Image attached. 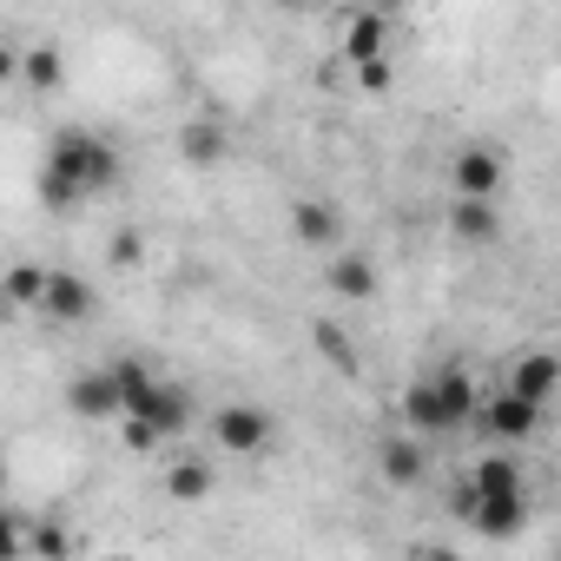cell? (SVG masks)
I'll return each mask as SVG.
<instances>
[{
    "label": "cell",
    "mask_w": 561,
    "mask_h": 561,
    "mask_svg": "<svg viewBox=\"0 0 561 561\" xmlns=\"http://www.w3.org/2000/svg\"><path fill=\"white\" fill-rule=\"evenodd\" d=\"M41 311H47L54 324H87V318H93V291H87V277H73V271H47Z\"/></svg>",
    "instance_id": "52a82bcc"
},
{
    "label": "cell",
    "mask_w": 561,
    "mask_h": 561,
    "mask_svg": "<svg viewBox=\"0 0 561 561\" xmlns=\"http://www.w3.org/2000/svg\"><path fill=\"white\" fill-rule=\"evenodd\" d=\"M554 377H561V364H554V351H528V357H522V364L508 370V390L548 410V397H554Z\"/></svg>",
    "instance_id": "4fadbf2b"
},
{
    "label": "cell",
    "mask_w": 561,
    "mask_h": 561,
    "mask_svg": "<svg viewBox=\"0 0 561 561\" xmlns=\"http://www.w3.org/2000/svg\"><path fill=\"white\" fill-rule=\"evenodd\" d=\"M179 152H185V165H218L231 152V139H225L218 119H185L179 126Z\"/></svg>",
    "instance_id": "2e32d148"
},
{
    "label": "cell",
    "mask_w": 561,
    "mask_h": 561,
    "mask_svg": "<svg viewBox=\"0 0 561 561\" xmlns=\"http://www.w3.org/2000/svg\"><path fill=\"white\" fill-rule=\"evenodd\" d=\"M383 482H397V489H410V482H423V469H430V456H423V443H410V436H390L383 449Z\"/></svg>",
    "instance_id": "ac0fdd59"
},
{
    "label": "cell",
    "mask_w": 561,
    "mask_h": 561,
    "mask_svg": "<svg viewBox=\"0 0 561 561\" xmlns=\"http://www.w3.org/2000/svg\"><path fill=\"white\" fill-rule=\"evenodd\" d=\"M449 238L456 244H489L495 238V205L489 198H449Z\"/></svg>",
    "instance_id": "e0dca14e"
},
{
    "label": "cell",
    "mask_w": 561,
    "mask_h": 561,
    "mask_svg": "<svg viewBox=\"0 0 561 561\" xmlns=\"http://www.w3.org/2000/svg\"><path fill=\"white\" fill-rule=\"evenodd\" d=\"M351 73H357V93H370V100L390 93V60H383V54H377V60H357Z\"/></svg>",
    "instance_id": "603a6c76"
},
{
    "label": "cell",
    "mask_w": 561,
    "mask_h": 561,
    "mask_svg": "<svg viewBox=\"0 0 561 561\" xmlns=\"http://www.w3.org/2000/svg\"><path fill=\"white\" fill-rule=\"evenodd\" d=\"M291 238L311 244V251H337V244H344V218H337V205H324V198H298V205H291Z\"/></svg>",
    "instance_id": "ba28073f"
},
{
    "label": "cell",
    "mask_w": 561,
    "mask_h": 561,
    "mask_svg": "<svg viewBox=\"0 0 561 561\" xmlns=\"http://www.w3.org/2000/svg\"><path fill=\"white\" fill-rule=\"evenodd\" d=\"M324 285L337 291V298H351V305H364V298H377V264L364 257V251H331V271H324Z\"/></svg>",
    "instance_id": "9c48e42d"
},
{
    "label": "cell",
    "mask_w": 561,
    "mask_h": 561,
    "mask_svg": "<svg viewBox=\"0 0 561 561\" xmlns=\"http://www.w3.org/2000/svg\"><path fill=\"white\" fill-rule=\"evenodd\" d=\"M119 436H126V449H139V456H146V449H159V430H152V423H139V416H119Z\"/></svg>",
    "instance_id": "d4e9b609"
},
{
    "label": "cell",
    "mask_w": 561,
    "mask_h": 561,
    "mask_svg": "<svg viewBox=\"0 0 561 561\" xmlns=\"http://www.w3.org/2000/svg\"><path fill=\"white\" fill-rule=\"evenodd\" d=\"M476 535H489V541H508L522 522H528V495H489V502H469V515H462Z\"/></svg>",
    "instance_id": "8fae6325"
},
{
    "label": "cell",
    "mask_w": 561,
    "mask_h": 561,
    "mask_svg": "<svg viewBox=\"0 0 561 561\" xmlns=\"http://www.w3.org/2000/svg\"><path fill=\"white\" fill-rule=\"evenodd\" d=\"M119 416H139V423H152L159 430V443H172V436H185L192 430V416H198V403H192V390H179V383H146V390H133L126 397V410Z\"/></svg>",
    "instance_id": "3957f363"
},
{
    "label": "cell",
    "mask_w": 561,
    "mask_h": 561,
    "mask_svg": "<svg viewBox=\"0 0 561 561\" xmlns=\"http://www.w3.org/2000/svg\"><path fill=\"white\" fill-rule=\"evenodd\" d=\"M14 73H21V54H14V47H0V87H8Z\"/></svg>",
    "instance_id": "4316f807"
},
{
    "label": "cell",
    "mask_w": 561,
    "mask_h": 561,
    "mask_svg": "<svg viewBox=\"0 0 561 561\" xmlns=\"http://www.w3.org/2000/svg\"><path fill=\"white\" fill-rule=\"evenodd\" d=\"M476 423H482L495 443L515 449V443H528V436L541 430V403H528V397H515V390L502 383L495 397H476Z\"/></svg>",
    "instance_id": "277c9868"
},
{
    "label": "cell",
    "mask_w": 561,
    "mask_h": 561,
    "mask_svg": "<svg viewBox=\"0 0 561 561\" xmlns=\"http://www.w3.org/2000/svg\"><path fill=\"white\" fill-rule=\"evenodd\" d=\"M165 495H172V502H205V495H211V462H205V456H179V462L165 469Z\"/></svg>",
    "instance_id": "d6986e66"
},
{
    "label": "cell",
    "mask_w": 561,
    "mask_h": 561,
    "mask_svg": "<svg viewBox=\"0 0 561 561\" xmlns=\"http://www.w3.org/2000/svg\"><path fill=\"white\" fill-rule=\"evenodd\" d=\"M67 403H73V416H87V423L119 416V383H113V370H87V377H73V383H67Z\"/></svg>",
    "instance_id": "30bf717a"
},
{
    "label": "cell",
    "mask_w": 561,
    "mask_h": 561,
    "mask_svg": "<svg viewBox=\"0 0 561 561\" xmlns=\"http://www.w3.org/2000/svg\"><path fill=\"white\" fill-rule=\"evenodd\" d=\"M462 482H469V502H489V495H528V482H522V462H515V456H482Z\"/></svg>",
    "instance_id": "7c38bea8"
},
{
    "label": "cell",
    "mask_w": 561,
    "mask_h": 561,
    "mask_svg": "<svg viewBox=\"0 0 561 561\" xmlns=\"http://www.w3.org/2000/svg\"><path fill=\"white\" fill-rule=\"evenodd\" d=\"M0 489H8V456H0Z\"/></svg>",
    "instance_id": "f546056e"
},
{
    "label": "cell",
    "mask_w": 561,
    "mask_h": 561,
    "mask_svg": "<svg viewBox=\"0 0 561 561\" xmlns=\"http://www.w3.org/2000/svg\"><path fill=\"white\" fill-rule=\"evenodd\" d=\"M476 397H482L476 377L456 370V364H443L436 377H423V383L403 390V423L423 430V436H449V430H462L476 416Z\"/></svg>",
    "instance_id": "7a4b0ae2"
},
{
    "label": "cell",
    "mask_w": 561,
    "mask_h": 561,
    "mask_svg": "<svg viewBox=\"0 0 561 561\" xmlns=\"http://www.w3.org/2000/svg\"><path fill=\"white\" fill-rule=\"evenodd\" d=\"M211 443H218L225 456H257V449L271 443V416H264L257 403H225V410L211 416Z\"/></svg>",
    "instance_id": "5b68a950"
},
{
    "label": "cell",
    "mask_w": 561,
    "mask_h": 561,
    "mask_svg": "<svg viewBox=\"0 0 561 561\" xmlns=\"http://www.w3.org/2000/svg\"><path fill=\"white\" fill-rule=\"evenodd\" d=\"M14 80H27L34 93H54V87L67 80V60H60L54 47H27V54H21V73H14Z\"/></svg>",
    "instance_id": "ffe728a7"
},
{
    "label": "cell",
    "mask_w": 561,
    "mask_h": 561,
    "mask_svg": "<svg viewBox=\"0 0 561 561\" xmlns=\"http://www.w3.org/2000/svg\"><path fill=\"white\" fill-rule=\"evenodd\" d=\"M271 8H305V0H271Z\"/></svg>",
    "instance_id": "f1b7e54d"
},
{
    "label": "cell",
    "mask_w": 561,
    "mask_h": 561,
    "mask_svg": "<svg viewBox=\"0 0 561 561\" xmlns=\"http://www.w3.org/2000/svg\"><path fill=\"white\" fill-rule=\"evenodd\" d=\"M502 179H508V165H502V152H489V146H469V152H456V165H449V192H456V198H495Z\"/></svg>",
    "instance_id": "8992f818"
},
{
    "label": "cell",
    "mask_w": 561,
    "mask_h": 561,
    "mask_svg": "<svg viewBox=\"0 0 561 561\" xmlns=\"http://www.w3.org/2000/svg\"><path fill=\"white\" fill-rule=\"evenodd\" d=\"M139 257H146V244H139V231H133V225H119V231H113V264H119V271H133Z\"/></svg>",
    "instance_id": "cb8c5ba5"
},
{
    "label": "cell",
    "mask_w": 561,
    "mask_h": 561,
    "mask_svg": "<svg viewBox=\"0 0 561 561\" xmlns=\"http://www.w3.org/2000/svg\"><path fill=\"white\" fill-rule=\"evenodd\" d=\"M8 554H27V528L0 515V561H8Z\"/></svg>",
    "instance_id": "484cf974"
},
{
    "label": "cell",
    "mask_w": 561,
    "mask_h": 561,
    "mask_svg": "<svg viewBox=\"0 0 561 561\" xmlns=\"http://www.w3.org/2000/svg\"><path fill=\"white\" fill-rule=\"evenodd\" d=\"M383 47H390V14H377V8L351 14V27H344V60L357 67V60H377Z\"/></svg>",
    "instance_id": "5bb4252c"
},
{
    "label": "cell",
    "mask_w": 561,
    "mask_h": 561,
    "mask_svg": "<svg viewBox=\"0 0 561 561\" xmlns=\"http://www.w3.org/2000/svg\"><path fill=\"white\" fill-rule=\"evenodd\" d=\"M311 337H318V351H324V364H331L337 377H357V370H364V357H357V344L344 337V324H331V318H324Z\"/></svg>",
    "instance_id": "44dd1931"
},
{
    "label": "cell",
    "mask_w": 561,
    "mask_h": 561,
    "mask_svg": "<svg viewBox=\"0 0 561 561\" xmlns=\"http://www.w3.org/2000/svg\"><path fill=\"white\" fill-rule=\"evenodd\" d=\"M370 8H377V14H397V8H403V0H370Z\"/></svg>",
    "instance_id": "83f0119b"
},
{
    "label": "cell",
    "mask_w": 561,
    "mask_h": 561,
    "mask_svg": "<svg viewBox=\"0 0 561 561\" xmlns=\"http://www.w3.org/2000/svg\"><path fill=\"white\" fill-rule=\"evenodd\" d=\"M27 548L47 554V561H60V554H73V535H67L60 522H34V528H27Z\"/></svg>",
    "instance_id": "7402d4cb"
},
{
    "label": "cell",
    "mask_w": 561,
    "mask_h": 561,
    "mask_svg": "<svg viewBox=\"0 0 561 561\" xmlns=\"http://www.w3.org/2000/svg\"><path fill=\"white\" fill-rule=\"evenodd\" d=\"M113 179H119V152H113V139H100V133H87V126H67V133L54 139V152H47L34 192H41L47 211H73V205L113 192Z\"/></svg>",
    "instance_id": "6da1fadb"
},
{
    "label": "cell",
    "mask_w": 561,
    "mask_h": 561,
    "mask_svg": "<svg viewBox=\"0 0 561 561\" xmlns=\"http://www.w3.org/2000/svg\"><path fill=\"white\" fill-rule=\"evenodd\" d=\"M41 291H47V264H8L0 271V305L8 311H41Z\"/></svg>",
    "instance_id": "9a60e30c"
}]
</instances>
